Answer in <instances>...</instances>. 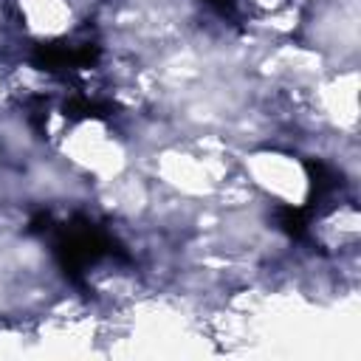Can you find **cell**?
I'll return each mask as SVG.
<instances>
[{"mask_svg": "<svg viewBox=\"0 0 361 361\" xmlns=\"http://www.w3.org/2000/svg\"><path fill=\"white\" fill-rule=\"evenodd\" d=\"M279 226H282L290 237H302V234L307 231V212H305V209H282Z\"/></svg>", "mask_w": 361, "mask_h": 361, "instance_id": "obj_1", "label": "cell"}, {"mask_svg": "<svg viewBox=\"0 0 361 361\" xmlns=\"http://www.w3.org/2000/svg\"><path fill=\"white\" fill-rule=\"evenodd\" d=\"M206 3H212V6H223V8H226L231 0H206Z\"/></svg>", "mask_w": 361, "mask_h": 361, "instance_id": "obj_2", "label": "cell"}]
</instances>
